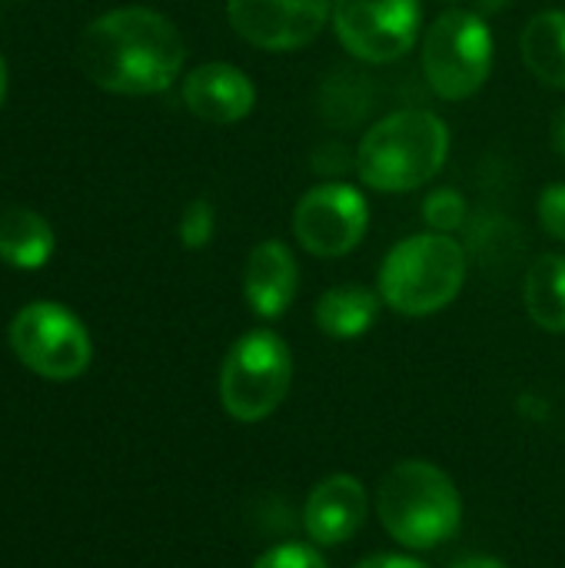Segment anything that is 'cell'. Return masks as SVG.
<instances>
[{"instance_id": "cell-1", "label": "cell", "mask_w": 565, "mask_h": 568, "mask_svg": "<svg viewBox=\"0 0 565 568\" xmlns=\"http://www.w3.org/2000/svg\"><path fill=\"white\" fill-rule=\"evenodd\" d=\"M83 73L123 97H150L167 90L183 70V37L157 10L120 7L97 17L80 37Z\"/></svg>"}, {"instance_id": "cell-2", "label": "cell", "mask_w": 565, "mask_h": 568, "mask_svg": "<svg viewBox=\"0 0 565 568\" xmlns=\"http://www.w3.org/2000/svg\"><path fill=\"white\" fill-rule=\"evenodd\" d=\"M450 153V130L430 110H396L356 146V173L376 193H410L430 183Z\"/></svg>"}, {"instance_id": "cell-3", "label": "cell", "mask_w": 565, "mask_h": 568, "mask_svg": "<svg viewBox=\"0 0 565 568\" xmlns=\"http://www.w3.org/2000/svg\"><path fill=\"white\" fill-rule=\"evenodd\" d=\"M376 513L383 529L410 549H433L456 536L463 503L453 479L423 459L396 463L376 493Z\"/></svg>"}, {"instance_id": "cell-4", "label": "cell", "mask_w": 565, "mask_h": 568, "mask_svg": "<svg viewBox=\"0 0 565 568\" xmlns=\"http://www.w3.org/2000/svg\"><path fill=\"white\" fill-rule=\"evenodd\" d=\"M463 280L466 250L450 233H416L383 260L380 296L403 316H430L460 296Z\"/></svg>"}, {"instance_id": "cell-5", "label": "cell", "mask_w": 565, "mask_h": 568, "mask_svg": "<svg viewBox=\"0 0 565 568\" xmlns=\"http://www.w3.org/2000/svg\"><path fill=\"white\" fill-rule=\"evenodd\" d=\"M293 383L290 346L270 333L253 329L240 336L220 369V399L236 423H260L286 399Z\"/></svg>"}, {"instance_id": "cell-6", "label": "cell", "mask_w": 565, "mask_h": 568, "mask_svg": "<svg viewBox=\"0 0 565 568\" xmlns=\"http://www.w3.org/2000/svg\"><path fill=\"white\" fill-rule=\"evenodd\" d=\"M493 70V33L473 10H450L433 20L423 40V73L436 97L466 100Z\"/></svg>"}, {"instance_id": "cell-7", "label": "cell", "mask_w": 565, "mask_h": 568, "mask_svg": "<svg viewBox=\"0 0 565 568\" xmlns=\"http://www.w3.org/2000/svg\"><path fill=\"white\" fill-rule=\"evenodd\" d=\"M10 349L37 376L67 383L87 373L93 346L83 323L60 303H30L10 320Z\"/></svg>"}, {"instance_id": "cell-8", "label": "cell", "mask_w": 565, "mask_h": 568, "mask_svg": "<svg viewBox=\"0 0 565 568\" xmlns=\"http://www.w3.org/2000/svg\"><path fill=\"white\" fill-rule=\"evenodd\" d=\"M420 0H333L340 43L363 63H393L420 37Z\"/></svg>"}, {"instance_id": "cell-9", "label": "cell", "mask_w": 565, "mask_h": 568, "mask_svg": "<svg viewBox=\"0 0 565 568\" xmlns=\"http://www.w3.org/2000/svg\"><path fill=\"white\" fill-rule=\"evenodd\" d=\"M370 226L366 196L350 183H320L303 193L293 210L296 243L313 256H346Z\"/></svg>"}, {"instance_id": "cell-10", "label": "cell", "mask_w": 565, "mask_h": 568, "mask_svg": "<svg viewBox=\"0 0 565 568\" xmlns=\"http://www.w3.org/2000/svg\"><path fill=\"white\" fill-rule=\"evenodd\" d=\"M333 13V0H226L233 30L260 50H300L313 43Z\"/></svg>"}, {"instance_id": "cell-11", "label": "cell", "mask_w": 565, "mask_h": 568, "mask_svg": "<svg viewBox=\"0 0 565 568\" xmlns=\"http://www.w3.org/2000/svg\"><path fill=\"white\" fill-rule=\"evenodd\" d=\"M370 513V496L360 479L353 476H330L323 479L303 509V526L316 546H340L353 539Z\"/></svg>"}, {"instance_id": "cell-12", "label": "cell", "mask_w": 565, "mask_h": 568, "mask_svg": "<svg viewBox=\"0 0 565 568\" xmlns=\"http://www.w3.org/2000/svg\"><path fill=\"white\" fill-rule=\"evenodd\" d=\"M183 103L206 123H236L250 116L256 103L253 80L230 63H203L183 80Z\"/></svg>"}, {"instance_id": "cell-13", "label": "cell", "mask_w": 565, "mask_h": 568, "mask_svg": "<svg viewBox=\"0 0 565 568\" xmlns=\"http://www.w3.org/2000/svg\"><path fill=\"white\" fill-rule=\"evenodd\" d=\"M300 286V270L286 243L263 240L253 246L243 270V296L250 310L263 320H276L290 310Z\"/></svg>"}, {"instance_id": "cell-14", "label": "cell", "mask_w": 565, "mask_h": 568, "mask_svg": "<svg viewBox=\"0 0 565 568\" xmlns=\"http://www.w3.org/2000/svg\"><path fill=\"white\" fill-rule=\"evenodd\" d=\"M380 316V296L360 283L333 286L316 300V326L333 339L363 336Z\"/></svg>"}, {"instance_id": "cell-15", "label": "cell", "mask_w": 565, "mask_h": 568, "mask_svg": "<svg viewBox=\"0 0 565 568\" xmlns=\"http://www.w3.org/2000/svg\"><path fill=\"white\" fill-rule=\"evenodd\" d=\"M53 253V230L50 223L27 210L13 206L0 213V260L17 270H40Z\"/></svg>"}, {"instance_id": "cell-16", "label": "cell", "mask_w": 565, "mask_h": 568, "mask_svg": "<svg viewBox=\"0 0 565 568\" xmlns=\"http://www.w3.org/2000/svg\"><path fill=\"white\" fill-rule=\"evenodd\" d=\"M519 50L536 80L565 90V10H546L533 17L519 37Z\"/></svg>"}, {"instance_id": "cell-17", "label": "cell", "mask_w": 565, "mask_h": 568, "mask_svg": "<svg viewBox=\"0 0 565 568\" xmlns=\"http://www.w3.org/2000/svg\"><path fill=\"white\" fill-rule=\"evenodd\" d=\"M526 313L546 333H565V256L546 253L526 273Z\"/></svg>"}, {"instance_id": "cell-18", "label": "cell", "mask_w": 565, "mask_h": 568, "mask_svg": "<svg viewBox=\"0 0 565 568\" xmlns=\"http://www.w3.org/2000/svg\"><path fill=\"white\" fill-rule=\"evenodd\" d=\"M423 220H426L436 233H450V230L463 226V220H466V200H463V193H456V190H450V186L433 190V193L423 200Z\"/></svg>"}, {"instance_id": "cell-19", "label": "cell", "mask_w": 565, "mask_h": 568, "mask_svg": "<svg viewBox=\"0 0 565 568\" xmlns=\"http://www.w3.org/2000/svg\"><path fill=\"white\" fill-rule=\"evenodd\" d=\"M216 230V213L210 200H190L183 216H180V243L186 250H203L213 240Z\"/></svg>"}, {"instance_id": "cell-20", "label": "cell", "mask_w": 565, "mask_h": 568, "mask_svg": "<svg viewBox=\"0 0 565 568\" xmlns=\"http://www.w3.org/2000/svg\"><path fill=\"white\" fill-rule=\"evenodd\" d=\"M253 568H326L323 556L313 546L303 542H283L270 552H263Z\"/></svg>"}, {"instance_id": "cell-21", "label": "cell", "mask_w": 565, "mask_h": 568, "mask_svg": "<svg viewBox=\"0 0 565 568\" xmlns=\"http://www.w3.org/2000/svg\"><path fill=\"white\" fill-rule=\"evenodd\" d=\"M539 223L553 240L565 243V183H549L539 193Z\"/></svg>"}, {"instance_id": "cell-22", "label": "cell", "mask_w": 565, "mask_h": 568, "mask_svg": "<svg viewBox=\"0 0 565 568\" xmlns=\"http://www.w3.org/2000/svg\"><path fill=\"white\" fill-rule=\"evenodd\" d=\"M356 568H426L416 559H406V556H373L366 562H360Z\"/></svg>"}, {"instance_id": "cell-23", "label": "cell", "mask_w": 565, "mask_h": 568, "mask_svg": "<svg viewBox=\"0 0 565 568\" xmlns=\"http://www.w3.org/2000/svg\"><path fill=\"white\" fill-rule=\"evenodd\" d=\"M553 150L565 160V106L556 113V120H553Z\"/></svg>"}, {"instance_id": "cell-24", "label": "cell", "mask_w": 565, "mask_h": 568, "mask_svg": "<svg viewBox=\"0 0 565 568\" xmlns=\"http://www.w3.org/2000/svg\"><path fill=\"white\" fill-rule=\"evenodd\" d=\"M453 568H506L503 562L490 559V556H470V559H460Z\"/></svg>"}, {"instance_id": "cell-25", "label": "cell", "mask_w": 565, "mask_h": 568, "mask_svg": "<svg viewBox=\"0 0 565 568\" xmlns=\"http://www.w3.org/2000/svg\"><path fill=\"white\" fill-rule=\"evenodd\" d=\"M3 93H7V67H3V57H0V103H3Z\"/></svg>"}, {"instance_id": "cell-26", "label": "cell", "mask_w": 565, "mask_h": 568, "mask_svg": "<svg viewBox=\"0 0 565 568\" xmlns=\"http://www.w3.org/2000/svg\"><path fill=\"white\" fill-rule=\"evenodd\" d=\"M503 3H506V0H480L483 10H496V7H503Z\"/></svg>"}]
</instances>
